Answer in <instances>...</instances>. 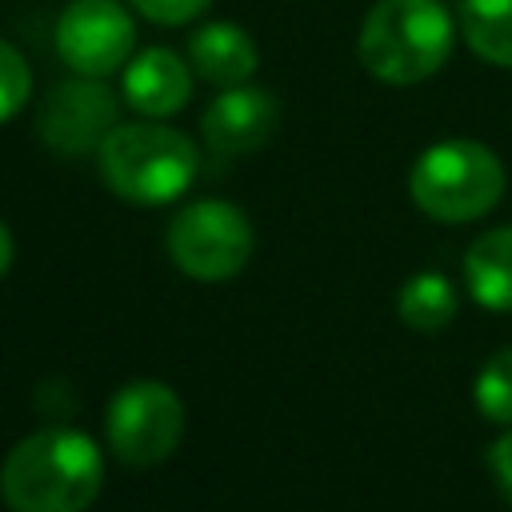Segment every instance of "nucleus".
Here are the masks:
<instances>
[{
  "instance_id": "1",
  "label": "nucleus",
  "mask_w": 512,
  "mask_h": 512,
  "mask_svg": "<svg viewBox=\"0 0 512 512\" xmlns=\"http://www.w3.org/2000/svg\"><path fill=\"white\" fill-rule=\"evenodd\" d=\"M104 484L96 444L76 428L24 436L0 468V496L12 512H84Z\"/></svg>"
},
{
  "instance_id": "2",
  "label": "nucleus",
  "mask_w": 512,
  "mask_h": 512,
  "mask_svg": "<svg viewBox=\"0 0 512 512\" xmlns=\"http://www.w3.org/2000/svg\"><path fill=\"white\" fill-rule=\"evenodd\" d=\"M456 20L440 0H376L356 36L360 64L380 84H420L436 76L452 52Z\"/></svg>"
},
{
  "instance_id": "3",
  "label": "nucleus",
  "mask_w": 512,
  "mask_h": 512,
  "mask_svg": "<svg viewBox=\"0 0 512 512\" xmlns=\"http://www.w3.org/2000/svg\"><path fill=\"white\" fill-rule=\"evenodd\" d=\"M104 184L128 204H168L196 176V148L180 128L160 120L116 124L96 152Z\"/></svg>"
},
{
  "instance_id": "4",
  "label": "nucleus",
  "mask_w": 512,
  "mask_h": 512,
  "mask_svg": "<svg viewBox=\"0 0 512 512\" xmlns=\"http://www.w3.org/2000/svg\"><path fill=\"white\" fill-rule=\"evenodd\" d=\"M416 208L440 224H464L504 196V164L480 140H440L420 152L408 176Z\"/></svg>"
},
{
  "instance_id": "5",
  "label": "nucleus",
  "mask_w": 512,
  "mask_h": 512,
  "mask_svg": "<svg viewBox=\"0 0 512 512\" xmlns=\"http://www.w3.org/2000/svg\"><path fill=\"white\" fill-rule=\"evenodd\" d=\"M168 256L192 280H228L252 256V224L228 200H196L172 216Z\"/></svg>"
},
{
  "instance_id": "6",
  "label": "nucleus",
  "mask_w": 512,
  "mask_h": 512,
  "mask_svg": "<svg viewBox=\"0 0 512 512\" xmlns=\"http://www.w3.org/2000/svg\"><path fill=\"white\" fill-rule=\"evenodd\" d=\"M104 432L116 460L132 468L160 464L176 452L184 436V404L160 380H132L112 396Z\"/></svg>"
},
{
  "instance_id": "7",
  "label": "nucleus",
  "mask_w": 512,
  "mask_h": 512,
  "mask_svg": "<svg viewBox=\"0 0 512 512\" xmlns=\"http://www.w3.org/2000/svg\"><path fill=\"white\" fill-rule=\"evenodd\" d=\"M136 24L120 0H68L56 20V56L76 76H112L132 60Z\"/></svg>"
},
{
  "instance_id": "8",
  "label": "nucleus",
  "mask_w": 512,
  "mask_h": 512,
  "mask_svg": "<svg viewBox=\"0 0 512 512\" xmlns=\"http://www.w3.org/2000/svg\"><path fill=\"white\" fill-rule=\"evenodd\" d=\"M116 92L100 76H76L60 80L36 116L40 140L60 156H88L100 152L104 136L116 128Z\"/></svg>"
},
{
  "instance_id": "9",
  "label": "nucleus",
  "mask_w": 512,
  "mask_h": 512,
  "mask_svg": "<svg viewBox=\"0 0 512 512\" xmlns=\"http://www.w3.org/2000/svg\"><path fill=\"white\" fill-rule=\"evenodd\" d=\"M276 120H280V104L268 88L232 84L208 104L200 132L216 156H244L256 152L276 132Z\"/></svg>"
},
{
  "instance_id": "10",
  "label": "nucleus",
  "mask_w": 512,
  "mask_h": 512,
  "mask_svg": "<svg viewBox=\"0 0 512 512\" xmlns=\"http://www.w3.org/2000/svg\"><path fill=\"white\" fill-rule=\"evenodd\" d=\"M120 92L148 120L176 116L192 96V64L172 48H144L124 64Z\"/></svg>"
},
{
  "instance_id": "11",
  "label": "nucleus",
  "mask_w": 512,
  "mask_h": 512,
  "mask_svg": "<svg viewBox=\"0 0 512 512\" xmlns=\"http://www.w3.org/2000/svg\"><path fill=\"white\" fill-rule=\"evenodd\" d=\"M188 64L200 80H208L216 88H232L256 72L260 52H256V40L240 24L208 20L188 40Z\"/></svg>"
},
{
  "instance_id": "12",
  "label": "nucleus",
  "mask_w": 512,
  "mask_h": 512,
  "mask_svg": "<svg viewBox=\"0 0 512 512\" xmlns=\"http://www.w3.org/2000/svg\"><path fill=\"white\" fill-rule=\"evenodd\" d=\"M464 284L476 304L492 312H512V224L472 240L464 256Z\"/></svg>"
},
{
  "instance_id": "13",
  "label": "nucleus",
  "mask_w": 512,
  "mask_h": 512,
  "mask_svg": "<svg viewBox=\"0 0 512 512\" xmlns=\"http://www.w3.org/2000/svg\"><path fill=\"white\" fill-rule=\"evenodd\" d=\"M456 24L480 60L512 68V0H460Z\"/></svg>"
},
{
  "instance_id": "14",
  "label": "nucleus",
  "mask_w": 512,
  "mask_h": 512,
  "mask_svg": "<svg viewBox=\"0 0 512 512\" xmlns=\"http://www.w3.org/2000/svg\"><path fill=\"white\" fill-rule=\"evenodd\" d=\"M396 312L416 332H440L456 316V292L440 272H416L396 296Z\"/></svg>"
},
{
  "instance_id": "15",
  "label": "nucleus",
  "mask_w": 512,
  "mask_h": 512,
  "mask_svg": "<svg viewBox=\"0 0 512 512\" xmlns=\"http://www.w3.org/2000/svg\"><path fill=\"white\" fill-rule=\"evenodd\" d=\"M476 408L496 420L512 424V348H500L476 376Z\"/></svg>"
},
{
  "instance_id": "16",
  "label": "nucleus",
  "mask_w": 512,
  "mask_h": 512,
  "mask_svg": "<svg viewBox=\"0 0 512 512\" xmlns=\"http://www.w3.org/2000/svg\"><path fill=\"white\" fill-rule=\"evenodd\" d=\"M28 96H32V68L16 44L0 40V124L24 112Z\"/></svg>"
},
{
  "instance_id": "17",
  "label": "nucleus",
  "mask_w": 512,
  "mask_h": 512,
  "mask_svg": "<svg viewBox=\"0 0 512 512\" xmlns=\"http://www.w3.org/2000/svg\"><path fill=\"white\" fill-rule=\"evenodd\" d=\"M132 12H140L144 20L152 24H164V28H180L188 20H196L212 0H128Z\"/></svg>"
},
{
  "instance_id": "18",
  "label": "nucleus",
  "mask_w": 512,
  "mask_h": 512,
  "mask_svg": "<svg viewBox=\"0 0 512 512\" xmlns=\"http://www.w3.org/2000/svg\"><path fill=\"white\" fill-rule=\"evenodd\" d=\"M488 468L496 488L504 492V500L512 504V432H504L496 444H488Z\"/></svg>"
},
{
  "instance_id": "19",
  "label": "nucleus",
  "mask_w": 512,
  "mask_h": 512,
  "mask_svg": "<svg viewBox=\"0 0 512 512\" xmlns=\"http://www.w3.org/2000/svg\"><path fill=\"white\" fill-rule=\"evenodd\" d=\"M12 252H16V248H12V232H8V224L0 220V276L12 268Z\"/></svg>"
}]
</instances>
